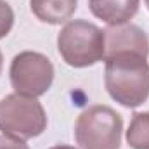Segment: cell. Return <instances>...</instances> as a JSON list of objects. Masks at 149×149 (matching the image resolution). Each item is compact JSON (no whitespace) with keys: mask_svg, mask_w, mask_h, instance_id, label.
I'll return each mask as SVG.
<instances>
[{"mask_svg":"<svg viewBox=\"0 0 149 149\" xmlns=\"http://www.w3.org/2000/svg\"><path fill=\"white\" fill-rule=\"evenodd\" d=\"M104 85L108 94L125 108H139L149 97L148 57L121 52L104 57Z\"/></svg>","mask_w":149,"mask_h":149,"instance_id":"cell-1","label":"cell"},{"mask_svg":"<svg viewBox=\"0 0 149 149\" xmlns=\"http://www.w3.org/2000/svg\"><path fill=\"white\" fill-rule=\"evenodd\" d=\"M57 50L71 68H88L104 59V31L94 23L68 21L57 35Z\"/></svg>","mask_w":149,"mask_h":149,"instance_id":"cell-2","label":"cell"},{"mask_svg":"<svg viewBox=\"0 0 149 149\" xmlns=\"http://www.w3.org/2000/svg\"><path fill=\"white\" fill-rule=\"evenodd\" d=\"M123 120L109 106H90L74 123V139L81 149H120Z\"/></svg>","mask_w":149,"mask_h":149,"instance_id":"cell-3","label":"cell"},{"mask_svg":"<svg viewBox=\"0 0 149 149\" xmlns=\"http://www.w3.org/2000/svg\"><path fill=\"white\" fill-rule=\"evenodd\" d=\"M47 128V114L35 97L9 94L0 101V130L17 139H33Z\"/></svg>","mask_w":149,"mask_h":149,"instance_id":"cell-4","label":"cell"},{"mask_svg":"<svg viewBox=\"0 0 149 149\" xmlns=\"http://www.w3.org/2000/svg\"><path fill=\"white\" fill-rule=\"evenodd\" d=\"M9 74L16 94L37 99L47 94V90L52 87L54 66L47 56L33 50H24L14 56Z\"/></svg>","mask_w":149,"mask_h":149,"instance_id":"cell-5","label":"cell"},{"mask_svg":"<svg viewBox=\"0 0 149 149\" xmlns=\"http://www.w3.org/2000/svg\"><path fill=\"white\" fill-rule=\"evenodd\" d=\"M104 31V57L121 52H135L149 56V38L142 28L132 23L108 26Z\"/></svg>","mask_w":149,"mask_h":149,"instance_id":"cell-6","label":"cell"},{"mask_svg":"<svg viewBox=\"0 0 149 149\" xmlns=\"http://www.w3.org/2000/svg\"><path fill=\"white\" fill-rule=\"evenodd\" d=\"M141 0H88L90 12L108 26L125 24L139 12Z\"/></svg>","mask_w":149,"mask_h":149,"instance_id":"cell-7","label":"cell"},{"mask_svg":"<svg viewBox=\"0 0 149 149\" xmlns=\"http://www.w3.org/2000/svg\"><path fill=\"white\" fill-rule=\"evenodd\" d=\"M78 0H30V9L42 23L61 24L73 17Z\"/></svg>","mask_w":149,"mask_h":149,"instance_id":"cell-8","label":"cell"},{"mask_svg":"<svg viewBox=\"0 0 149 149\" xmlns=\"http://www.w3.org/2000/svg\"><path fill=\"white\" fill-rule=\"evenodd\" d=\"M127 144L132 149H149V111L134 113L127 130Z\"/></svg>","mask_w":149,"mask_h":149,"instance_id":"cell-9","label":"cell"},{"mask_svg":"<svg viewBox=\"0 0 149 149\" xmlns=\"http://www.w3.org/2000/svg\"><path fill=\"white\" fill-rule=\"evenodd\" d=\"M12 26H14V10L5 0H0V40L10 33Z\"/></svg>","mask_w":149,"mask_h":149,"instance_id":"cell-10","label":"cell"},{"mask_svg":"<svg viewBox=\"0 0 149 149\" xmlns=\"http://www.w3.org/2000/svg\"><path fill=\"white\" fill-rule=\"evenodd\" d=\"M0 149H30V148L23 139L2 134L0 135Z\"/></svg>","mask_w":149,"mask_h":149,"instance_id":"cell-11","label":"cell"},{"mask_svg":"<svg viewBox=\"0 0 149 149\" xmlns=\"http://www.w3.org/2000/svg\"><path fill=\"white\" fill-rule=\"evenodd\" d=\"M49 149H76L74 146H66V144H57V146H52Z\"/></svg>","mask_w":149,"mask_h":149,"instance_id":"cell-12","label":"cell"},{"mask_svg":"<svg viewBox=\"0 0 149 149\" xmlns=\"http://www.w3.org/2000/svg\"><path fill=\"white\" fill-rule=\"evenodd\" d=\"M2 68H3V57H2V50H0V74H2Z\"/></svg>","mask_w":149,"mask_h":149,"instance_id":"cell-13","label":"cell"},{"mask_svg":"<svg viewBox=\"0 0 149 149\" xmlns=\"http://www.w3.org/2000/svg\"><path fill=\"white\" fill-rule=\"evenodd\" d=\"M144 2H146V5H148V9H149V0H144Z\"/></svg>","mask_w":149,"mask_h":149,"instance_id":"cell-14","label":"cell"}]
</instances>
